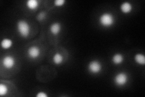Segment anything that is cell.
I'll use <instances>...</instances> for the list:
<instances>
[{
  "instance_id": "277c9868",
  "label": "cell",
  "mask_w": 145,
  "mask_h": 97,
  "mask_svg": "<svg viewBox=\"0 0 145 97\" xmlns=\"http://www.w3.org/2000/svg\"><path fill=\"white\" fill-rule=\"evenodd\" d=\"M88 69L92 74H97L102 70V66L101 63L97 60H93L88 63Z\"/></svg>"
},
{
  "instance_id": "9a60e30c",
  "label": "cell",
  "mask_w": 145,
  "mask_h": 97,
  "mask_svg": "<svg viewBox=\"0 0 145 97\" xmlns=\"http://www.w3.org/2000/svg\"><path fill=\"white\" fill-rule=\"evenodd\" d=\"M65 0H55L54 1V5L57 7H61L65 5Z\"/></svg>"
},
{
  "instance_id": "8992f818",
  "label": "cell",
  "mask_w": 145,
  "mask_h": 97,
  "mask_svg": "<svg viewBox=\"0 0 145 97\" xmlns=\"http://www.w3.org/2000/svg\"><path fill=\"white\" fill-rule=\"evenodd\" d=\"M27 54L29 57L32 59H36L39 57L40 54V49L37 46H31L27 50Z\"/></svg>"
},
{
  "instance_id": "3957f363",
  "label": "cell",
  "mask_w": 145,
  "mask_h": 97,
  "mask_svg": "<svg viewBox=\"0 0 145 97\" xmlns=\"http://www.w3.org/2000/svg\"><path fill=\"white\" fill-rule=\"evenodd\" d=\"M128 81V74L125 72H119L117 73L114 78V82L117 86H124Z\"/></svg>"
},
{
  "instance_id": "e0dca14e",
  "label": "cell",
  "mask_w": 145,
  "mask_h": 97,
  "mask_svg": "<svg viewBox=\"0 0 145 97\" xmlns=\"http://www.w3.org/2000/svg\"><path fill=\"white\" fill-rule=\"evenodd\" d=\"M48 95L47 94H45V92H39L38 93L36 94V97H47Z\"/></svg>"
},
{
  "instance_id": "4fadbf2b",
  "label": "cell",
  "mask_w": 145,
  "mask_h": 97,
  "mask_svg": "<svg viewBox=\"0 0 145 97\" xmlns=\"http://www.w3.org/2000/svg\"><path fill=\"white\" fill-rule=\"evenodd\" d=\"M53 61L56 65H60L63 61V57L60 53L57 52L54 55L53 57Z\"/></svg>"
},
{
  "instance_id": "5bb4252c",
  "label": "cell",
  "mask_w": 145,
  "mask_h": 97,
  "mask_svg": "<svg viewBox=\"0 0 145 97\" xmlns=\"http://www.w3.org/2000/svg\"><path fill=\"white\" fill-rule=\"evenodd\" d=\"M8 87L4 84H0V96H4L8 93Z\"/></svg>"
},
{
  "instance_id": "9c48e42d",
  "label": "cell",
  "mask_w": 145,
  "mask_h": 97,
  "mask_svg": "<svg viewBox=\"0 0 145 97\" xmlns=\"http://www.w3.org/2000/svg\"><path fill=\"white\" fill-rule=\"evenodd\" d=\"M124 61V57L123 55L121 53H116L112 58V62L115 65H120L122 64Z\"/></svg>"
},
{
  "instance_id": "8fae6325",
  "label": "cell",
  "mask_w": 145,
  "mask_h": 97,
  "mask_svg": "<svg viewBox=\"0 0 145 97\" xmlns=\"http://www.w3.org/2000/svg\"><path fill=\"white\" fill-rule=\"evenodd\" d=\"M134 61L138 65L144 66L145 64V57L142 53H137L134 56Z\"/></svg>"
},
{
  "instance_id": "52a82bcc",
  "label": "cell",
  "mask_w": 145,
  "mask_h": 97,
  "mask_svg": "<svg viewBox=\"0 0 145 97\" xmlns=\"http://www.w3.org/2000/svg\"><path fill=\"white\" fill-rule=\"evenodd\" d=\"M133 7L132 4L129 2H124L121 4L120 7L121 12L125 14H128V13H131L133 11Z\"/></svg>"
},
{
  "instance_id": "5b68a950",
  "label": "cell",
  "mask_w": 145,
  "mask_h": 97,
  "mask_svg": "<svg viewBox=\"0 0 145 97\" xmlns=\"http://www.w3.org/2000/svg\"><path fill=\"white\" fill-rule=\"evenodd\" d=\"M3 66L7 69H11L15 66L16 64L15 58L11 55H7L4 57L2 60Z\"/></svg>"
},
{
  "instance_id": "7c38bea8",
  "label": "cell",
  "mask_w": 145,
  "mask_h": 97,
  "mask_svg": "<svg viewBox=\"0 0 145 97\" xmlns=\"http://www.w3.org/2000/svg\"><path fill=\"white\" fill-rule=\"evenodd\" d=\"M13 45V41L10 38H4L1 42V48L4 49H9L12 48Z\"/></svg>"
},
{
  "instance_id": "30bf717a",
  "label": "cell",
  "mask_w": 145,
  "mask_h": 97,
  "mask_svg": "<svg viewBox=\"0 0 145 97\" xmlns=\"http://www.w3.org/2000/svg\"><path fill=\"white\" fill-rule=\"evenodd\" d=\"M39 6L38 0H28L26 2V6L30 11H35L37 9Z\"/></svg>"
},
{
  "instance_id": "6da1fadb",
  "label": "cell",
  "mask_w": 145,
  "mask_h": 97,
  "mask_svg": "<svg viewBox=\"0 0 145 97\" xmlns=\"http://www.w3.org/2000/svg\"><path fill=\"white\" fill-rule=\"evenodd\" d=\"M16 29L18 34L23 38L28 37L30 34V26L25 20L18 21L16 24Z\"/></svg>"
},
{
  "instance_id": "2e32d148",
  "label": "cell",
  "mask_w": 145,
  "mask_h": 97,
  "mask_svg": "<svg viewBox=\"0 0 145 97\" xmlns=\"http://www.w3.org/2000/svg\"><path fill=\"white\" fill-rule=\"evenodd\" d=\"M45 16H46V13H45V12H40L37 16L38 20V21H42L45 18Z\"/></svg>"
},
{
  "instance_id": "7a4b0ae2",
  "label": "cell",
  "mask_w": 145,
  "mask_h": 97,
  "mask_svg": "<svg viewBox=\"0 0 145 97\" xmlns=\"http://www.w3.org/2000/svg\"><path fill=\"white\" fill-rule=\"evenodd\" d=\"M99 22L103 27H110L114 25L115 19L113 15L111 13H103L100 16Z\"/></svg>"
},
{
  "instance_id": "ba28073f",
  "label": "cell",
  "mask_w": 145,
  "mask_h": 97,
  "mask_svg": "<svg viewBox=\"0 0 145 97\" xmlns=\"http://www.w3.org/2000/svg\"><path fill=\"white\" fill-rule=\"evenodd\" d=\"M61 30V25L59 22H54L51 24L50 27V32L51 34L54 36L59 34Z\"/></svg>"
}]
</instances>
